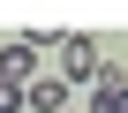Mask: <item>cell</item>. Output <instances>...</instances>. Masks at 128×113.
I'll list each match as a JSON object with an SVG mask.
<instances>
[{"mask_svg": "<svg viewBox=\"0 0 128 113\" xmlns=\"http://www.w3.org/2000/svg\"><path fill=\"white\" fill-rule=\"evenodd\" d=\"M106 60H98V45L90 38H60V83H90Z\"/></svg>", "mask_w": 128, "mask_h": 113, "instance_id": "cell-1", "label": "cell"}, {"mask_svg": "<svg viewBox=\"0 0 128 113\" xmlns=\"http://www.w3.org/2000/svg\"><path fill=\"white\" fill-rule=\"evenodd\" d=\"M30 60H38V45H30V38L0 45V83H15V90H23V83H30Z\"/></svg>", "mask_w": 128, "mask_h": 113, "instance_id": "cell-2", "label": "cell"}, {"mask_svg": "<svg viewBox=\"0 0 128 113\" xmlns=\"http://www.w3.org/2000/svg\"><path fill=\"white\" fill-rule=\"evenodd\" d=\"M90 113H128V76L120 68H98V106Z\"/></svg>", "mask_w": 128, "mask_h": 113, "instance_id": "cell-3", "label": "cell"}, {"mask_svg": "<svg viewBox=\"0 0 128 113\" xmlns=\"http://www.w3.org/2000/svg\"><path fill=\"white\" fill-rule=\"evenodd\" d=\"M23 106H38V113H68V83H60V76H53V83H30Z\"/></svg>", "mask_w": 128, "mask_h": 113, "instance_id": "cell-4", "label": "cell"}, {"mask_svg": "<svg viewBox=\"0 0 128 113\" xmlns=\"http://www.w3.org/2000/svg\"><path fill=\"white\" fill-rule=\"evenodd\" d=\"M0 113H23V90L15 83H0Z\"/></svg>", "mask_w": 128, "mask_h": 113, "instance_id": "cell-5", "label": "cell"}]
</instances>
